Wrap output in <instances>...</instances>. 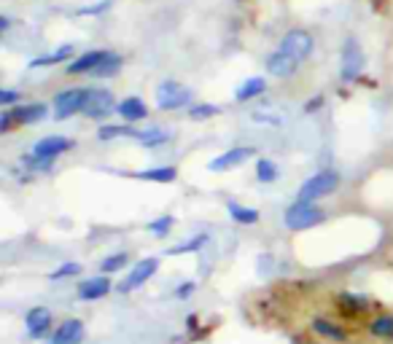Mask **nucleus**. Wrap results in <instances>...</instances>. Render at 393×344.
<instances>
[{
  "label": "nucleus",
  "instance_id": "bb28decb",
  "mask_svg": "<svg viewBox=\"0 0 393 344\" xmlns=\"http://www.w3.org/2000/svg\"><path fill=\"white\" fill-rule=\"evenodd\" d=\"M277 178V164L270 162V159H259L256 162V180L259 183H272Z\"/></svg>",
  "mask_w": 393,
  "mask_h": 344
},
{
  "label": "nucleus",
  "instance_id": "f704fd0d",
  "mask_svg": "<svg viewBox=\"0 0 393 344\" xmlns=\"http://www.w3.org/2000/svg\"><path fill=\"white\" fill-rule=\"evenodd\" d=\"M17 99H19L17 92H8V89H3V92H0V105H3V108H6V105H11V102H17Z\"/></svg>",
  "mask_w": 393,
  "mask_h": 344
},
{
  "label": "nucleus",
  "instance_id": "ddd939ff",
  "mask_svg": "<svg viewBox=\"0 0 393 344\" xmlns=\"http://www.w3.org/2000/svg\"><path fill=\"white\" fill-rule=\"evenodd\" d=\"M296 68H299V62H296L294 57H289L286 51H275L270 59H267V70H270L275 78H289V75L296 73Z\"/></svg>",
  "mask_w": 393,
  "mask_h": 344
},
{
  "label": "nucleus",
  "instance_id": "1a4fd4ad",
  "mask_svg": "<svg viewBox=\"0 0 393 344\" xmlns=\"http://www.w3.org/2000/svg\"><path fill=\"white\" fill-rule=\"evenodd\" d=\"M73 148V140L71 137H60V135H49L44 140H38L33 146V156H41V159H57L60 153L71 151Z\"/></svg>",
  "mask_w": 393,
  "mask_h": 344
},
{
  "label": "nucleus",
  "instance_id": "6ab92c4d",
  "mask_svg": "<svg viewBox=\"0 0 393 344\" xmlns=\"http://www.w3.org/2000/svg\"><path fill=\"white\" fill-rule=\"evenodd\" d=\"M135 178H140V180H154V183H172V180L178 178V170H175V167H154V170L135 172Z\"/></svg>",
  "mask_w": 393,
  "mask_h": 344
},
{
  "label": "nucleus",
  "instance_id": "b1692460",
  "mask_svg": "<svg viewBox=\"0 0 393 344\" xmlns=\"http://www.w3.org/2000/svg\"><path fill=\"white\" fill-rule=\"evenodd\" d=\"M138 140H140L143 146H159V143H167V140H170V132H162L159 126H154V129H140V132H138Z\"/></svg>",
  "mask_w": 393,
  "mask_h": 344
},
{
  "label": "nucleus",
  "instance_id": "72a5a7b5",
  "mask_svg": "<svg viewBox=\"0 0 393 344\" xmlns=\"http://www.w3.org/2000/svg\"><path fill=\"white\" fill-rule=\"evenodd\" d=\"M11 122H14V113L6 108V111L0 113V132H8V129H11Z\"/></svg>",
  "mask_w": 393,
  "mask_h": 344
},
{
  "label": "nucleus",
  "instance_id": "a211bd4d",
  "mask_svg": "<svg viewBox=\"0 0 393 344\" xmlns=\"http://www.w3.org/2000/svg\"><path fill=\"white\" fill-rule=\"evenodd\" d=\"M14 122L19 124H35V122H44L49 116V108L44 102H33V105H22V108H14Z\"/></svg>",
  "mask_w": 393,
  "mask_h": 344
},
{
  "label": "nucleus",
  "instance_id": "393cba45",
  "mask_svg": "<svg viewBox=\"0 0 393 344\" xmlns=\"http://www.w3.org/2000/svg\"><path fill=\"white\" fill-rule=\"evenodd\" d=\"M71 54H73L71 46H62V49H57L54 54H49V57H38V59H33V62H30V68H49V65H54V62H65Z\"/></svg>",
  "mask_w": 393,
  "mask_h": 344
},
{
  "label": "nucleus",
  "instance_id": "f257e3e1",
  "mask_svg": "<svg viewBox=\"0 0 393 344\" xmlns=\"http://www.w3.org/2000/svg\"><path fill=\"white\" fill-rule=\"evenodd\" d=\"M323 218H326V213H323L320 207H316V202H302V199H296L294 204L286 210L283 223H286V229H291V231H304V229H310V226H318Z\"/></svg>",
  "mask_w": 393,
  "mask_h": 344
},
{
  "label": "nucleus",
  "instance_id": "0eeeda50",
  "mask_svg": "<svg viewBox=\"0 0 393 344\" xmlns=\"http://www.w3.org/2000/svg\"><path fill=\"white\" fill-rule=\"evenodd\" d=\"M156 269H159V258H143V261H138V264L132 267V271H129V277L119 285V291H122V294H129V291L140 288L146 280H151V274Z\"/></svg>",
  "mask_w": 393,
  "mask_h": 344
},
{
  "label": "nucleus",
  "instance_id": "6e6552de",
  "mask_svg": "<svg viewBox=\"0 0 393 344\" xmlns=\"http://www.w3.org/2000/svg\"><path fill=\"white\" fill-rule=\"evenodd\" d=\"M253 156V148H232V151H223L219 153L216 159L208 162V170L210 172H223V170H232V167H240L246 159Z\"/></svg>",
  "mask_w": 393,
  "mask_h": 344
},
{
  "label": "nucleus",
  "instance_id": "f03ea898",
  "mask_svg": "<svg viewBox=\"0 0 393 344\" xmlns=\"http://www.w3.org/2000/svg\"><path fill=\"white\" fill-rule=\"evenodd\" d=\"M337 189H340V175L331 170H320L299 186V199L302 202H316V199L334 194Z\"/></svg>",
  "mask_w": 393,
  "mask_h": 344
},
{
  "label": "nucleus",
  "instance_id": "c756f323",
  "mask_svg": "<svg viewBox=\"0 0 393 344\" xmlns=\"http://www.w3.org/2000/svg\"><path fill=\"white\" fill-rule=\"evenodd\" d=\"M216 113H219V108H216V105H208V102L189 108V119H194V122H205V119H210V116H216Z\"/></svg>",
  "mask_w": 393,
  "mask_h": 344
},
{
  "label": "nucleus",
  "instance_id": "7c9ffc66",
  "mask_svg": "<svg viewBox=\"0 0 393 344\" xmlns=\"http://www.w3.org/2000/svg\"><path fill=\"white\" fill-rule=\"evenodd\" d=\"M205 242H208V234H196L194 240H186L183 245L172 247L170 253H175V256H178V253H192V250H199V247L205 245Z\"/></svg>",
  "mask_w": 393,
  "mask_h": 344
},
{
  "label": "nucleus",
  "instance_id": "39448f33",
  "mask_svg": "<svg viewBox=\"0 0 393 344\" xmlns=\"http://www.w3.org/2000/svg\"><path fill=\"white\" fill-rule=\"evenodd\" d=\"M280 51H286L289 57H294L296 62H304L313 54V35L304 32V30H291L280 41Z\"/></svg>",
  "mask_w": 393,
  "mask_h": 344
},
{
  "label": "nucleus",
  "instance_id": "9b49d317",
  "mask_svg": "<svg viewBox=\"0 0 393 344\" xmlns=\"http://www.w3.org/2000/svg\"><path fill=\"white\" fill-rule=\"evenodd\" d=\"M25 325H27V334H30L33 339H41V336L49 331L51 312L46 309V307H35V309H30V312H27Z\"/></svg>",
  "mask_w": 393,
  "mask_h": 344
},
{
  "label": "nucleus",
  "instance_id": "9d476101",
  "mask_svg": "<svg viewBox=\"0 0 393 344\" xmlns=\"http://www.w3.org/2000/svg\"><path fill=\"white\" fill-rule=\"evenodd\" d=\"M361 68H364V54H361L356 41H347L342 49V78L345 81H356Z\"/></svg>",
  "mask_w": 393,
  "mask_h": 344
},
{
  "label": "nucleus",
  "instance_id": "7ed1b4c3",
  "mask_svg": "<svg viewBox=\"0 0 393 344\" xmlns=\"http://www.w3.org/2000/svg\"><path fill=\"white\" fill-rule=\"evenodd\" d=\"M111 111H116V99L108 89H86V99H84V111L86 119H102Z\"/></svg>",
  "mask_w": 393,
  "mask_h": 344
},
{
  "label": "nucleus",
  "instance_id": "20e7f679",
  "mask_svg": "<svg viewBox=\"0 0 393 344\" xmlns=\"http://www.w3.org/2000/svg\"><path fill=\"white\" fill-rule=\"evenodd\" d=\"M84 99H86V89L60 92V95L54 97V119H57V122H65V119H71L73 113L84 111Z\"/></svg>",
  "mask_w": 393,
  "mask_h": 344
},
{
  "label": "nucleus",
  "instance_id": "4468645a",
  "mask_svg": "<svg viewBox=\"0 0 393 344\" xmlns=\"http://www.w3.org/2000/svg\"><path fill=\"white\" fill-rule=\"evenodd\" d=\"M111 291V280L105 277V274H100V277H92V280H84L81 285H78V296L84 298V301H95V298H102V296H108Z\"/></svg>",
  "mask_w": 393,
  "mask_h": 344
},
{
  "label": "nucleus",
  "instance_id": "2f4dec72",
  "mask_svg": "<svg viewBox=\"0 0 393 344\" xmlns=\"http://www.w3.org/2000/svg\"><path fill=\"white\" fill-rule=\"evenodd\" d=\"M170 229H172V216H162V218L148 223V231H151V234H159V237H165Z\"/></svg>",
  "mask_w": 393,
  "mask_h": 344
},
{
  "label": "nucleus",
  "instance_id": "5701e85b",
  "mask_svg": "<svg viewBox=\"0 0 393 344\" xmlns=\"http://www.w3.org/2000/svg\"><path fill=\"white\" fill-rule=\"evenodd\" d=\"M229 216H232L237 223H246V226L259 221V210H253V207H243V204H237V202H229Z\"/></svg>",
  "mask_w": 393,
  "mask_h": 344
},
{
  "label": "nucleus",
  "instance_id": "412c9836",
  "mask_svg": "<svg viewBox=\"0 0 393 344\" xmlns=\"http://www.w3.org/2000/svg\"><path fill=\"white\" fill-rule=\"evenodd\" d=\"M369 334L377 339H393V315H380L369 323Z\"/></svg>",
  "mask_w": 393,
  "mask_h": 344
},
{
  "label": "nucleus",
  "instance_id": "2eb2a0df",
  "mask_svg": "<svg viewBox=\"0 0 393 344\" xmlns=\"http://www.w3.org/2000/svg\"><path fill=\"white\" fill-rule=\"evenodd\" d=\"M116 113L122 116L124 122L132 124V122H143V119L148 116V108L140 97H127L116 105Z\"/></svg>",
  "mask_w": 393,
  "mask_h": 344
},
{
  "label": "nucleus",
  "instance_id": "a878e982",
  "mask_svg": "<svg viewBox=\"0 0 393 344\" xmlns=\"http://www.w3.org/2000/svg\"><path fill=\"white\" fill-rule=\"evenodd\" d=\"M337 301H340L342 312H367V309H369V301H367V298H361V296L345 294V296H340Z\"/></svg>",
  "mask_w": 393,
  "mask_h": 344
},
{
  "label": "nucleus",
  "instance_id": "423d86ee",
  "mask_svg": "<svg viewBox=\"0 0 393 344\" xmlns=\"http://www.w3.org/2000/svg\"><path fill=\"white\" fill-rule=\"evenodd\" d=\"M189 99H192L189 89H186V86H181V84H175V81H165V84L156 89V102H159V108H162V111L183 108Z\"/></svg>",
  "mask_w": 393,
  "mask_h": 344
},
{
  "label": "nucleus",
  "instance_id": "cd10ccee",
  "mask_svg": "<svg viewBox=\"0 0 393 344\" xmlns=\"http://www.w3.org/2000/svg\"><path fill=\"white\" fill-rule=\"evenodd\" d=\"M140 129H129V126H102L98 132L100 140H113V137H122V135H129V137H138Z\"/></svg>",
  "mask_w": 393,
  "mask_h": 344
},
{
  "label": "nucleus",
  "instance_id": "f8f14e48",
  "mask_svg": "<svg viewBox=\"0 0 393 344\" xmlns=\"http://www.w3.org/2000/svg\"><path fill=\"white\" fill-rule=\"evenodd\" d=\"M84 339V323L81 320H65L54 336H51V344H81Z\"/></svg>",
  "mask_w": 393,
  "mask_h": 344
},
{
  "label": "nucleus",
  "instance_id": "f3484780",
  "mask_svg": "<svg viewBox=\"0 0 393 344\" xmlns=\"http://www.w3.org/2000/svg\"><path fill=\"white\" fill-rule=\"evenodd\" d=\"M105 57H108V51H86V54H81V57L75 59L73 65H68V73L71 75L95 73V68H98Z\"/></svg>",
  "mask_w": 393,
  "mask_h": 344
},
{
  "label": "nucleus",
  "instance_id": "dca6fc26",
  "mask_svg": "<svg viewBox=\"0 0 393 344\" xmlns=\"http://www.w3.org/2000/svg\"><path fill=\"white\" fill-rule=\"evenodd\" d=\"M313 331H316L318 336H323V339H329V342H337V344L347 342V331H345L342 325H337V323H331V320H326V318L313 320Z\"/></svg>",
  "mask_w": 393,
  "mask_h": 344
},
{
  "label": "nucleus",
  "instance_id": "aec40b11",
  "mask_svg": "<svg viewBox=\"0 0 393 344\" xmlns=\"http://www.w3.org/2000/svg\"><path fill=\"white\" fill-rule=\"evenodd\" d=\"M264 86H267V81H264V78H248L243 86H237L235 97L240 99V102H246V99H253V97H259V95L264 92Z\"/></svg>",
  "mask_w": 393,
  "mask_h": 344
},
{
  "label": "nucleus",
  "instance_id": "c85d7f7f",
  "mask_svg": "<svg viewBox=\"0 0 393 344\" xmlns=\"http://www.w3.org/2000/svg\"><path fill=\"white\" fill-rule=\"evenodd\" d=\"M127 264H129V256H127V253H116V256H108V258H105L100 267H102V271H105V274H113V271L124 269Z\"/></svg>",
  "mask_w": 393,
  "mask_h": 344
},
{
  "label": "nucleus",
  "instance_id": "473e14b6",
  "mask_svg": "<svg viewBox=\"0 0 393 344\" xmlns=\"http://www.w3.org/2000/svg\"><path fill=\"white\" fill-rule=\"evenodd\" d=\"M81 271V267L78 264H62L60 269L51 271V280H62V277H73V274H78Z\"/></svg>",
  "mask_w": 393,
  "mask_h": 344
},
{
  "label": "nucleus",
  "instance_id": "4be33fe9",
  "mask_svg": "<svg viewBox=\"0 0 393 344\" xmlns=\"http://www.w3.org/2000/svg\"><path fill=\"white\" fill-rule=\"evenodd\" d=\"M119 70H122V57L113 54V51H108V57L95 68V75L98 78H111V75H116Z\"/></svg>",
  "mask_w": 393,
  "mask_h": 344
},
{
  "label": "nucleus",
  "instance_id": "c9c22d12",
  "mask_svg": "<svg viewBox=\"0 0 393 344\" xmlns=\"http://www.w3.org/2000/svg\"><path fill=\"white\" fill-rule=\"evenodd\" d=\"M194 283H186V285H181V288H178V296H181V298H186V296L189 294H194Z\"/></svg>",
  "mask_w": 393,
  "mask_h": 344
}]
</instances>
